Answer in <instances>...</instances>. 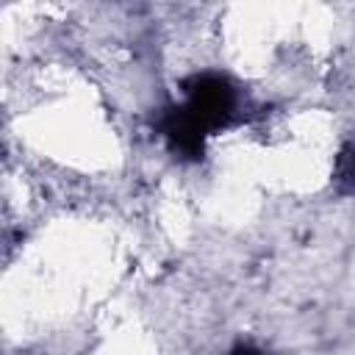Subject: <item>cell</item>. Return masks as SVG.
<instances>
[{"label":"cell","instance_id":"6da1fadb","mask_svg":"<svg viewBox=\"0 0 355 355\" xmlns=\"http://www.w3.org/2000/svg\"><path fill=\"white\" fill-rule=\"evenodd\" d=\"M186 100L183 105H178L205 136L214 133L216 128H222L233 111H236V92L227 83V78L216 75V72H202L194 75L186 83Z\"/></svg>","mask_w":355,"mask_h":355},{"label":"cell","instance_id":"7a4b0ae2","mask_svg":"<svg viewBox=\"0 0 355 355\" xmlns=\"http://www.w3.org/2000/svg\"><path fill=\"white\" fill-rule=\"evenodd\" d=\"M230 355H263V352H258V349H252V347H239V349H233Z\"/></svg>","mask_w":355,"mask_h":355}]
</instances>
